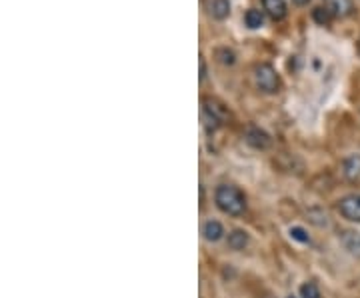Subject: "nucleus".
Masks as SVG:
<instances>
[{"label": "nucleus", "instance_id": "nucleus-1", "mask_svg": "<svg viewBox=\"0 0 360 298\" xmlns=\"http://www.w3.org/2000/svg\"><path fill=\"white\" fill-rule=\"evenodd\" d=\"M214 200H216V206L222 213L231 214V216H240L246 211V198H244L242 191L234 184L218 187L216 194H214Z\"/></svg>", "mask_w": 360, "mask_h": 298}, {"label": "nucleus", "instance_id": "nucleus-2", "mask_svg": "<svg viewBox=\"0 0 360 298\" xmlns=\"http://www.w3.org/2000/svg\"><path fill=\"white\" fill-rule=\"evenodd\" d=\"M202 120H204L207 130L214 132L216 128H220L231 120V112L216 98H202Z\"/></svg>", "mask_w": 360, "mask_h": 298}, {"label": "nucleus", "instance_id": "nucleus-3", "mask_svg": "<svg viewBox=\"0 0 360 298\" xmlns=\"http://www.w3.org/2000/svg\"><path fill=\"white\" fill-rule=\"evenodd\" d=\"M255 85L264 94H276L280 90V76L273 64H256L255 66Z\"/></svg>", "mask_w": 360, "mask_h": 298}, {"label": "nucleus", "instance_id": "nucleus-4", "mask_svg": "<svg viewBox=\"0 0 360 298\" xmlns=\"http://www.w3.org/2000/svg\"><path fill=\"white\" fill-rule=\"evenodd\" d=\"M339 213L350 222H360V194L344 196L339 202Z\"/></svg>", "mask_w": 360, "mask_h": 298}, {"label": "nucleus", "instance_id": "nucleus-5", "mask_svg": "<svg viewBox=\"0 0 360 298\" xmlns=\"http://www.w3.org/2000/svg\"><path fill=\"white\" fill-rule=\"evenodd\" d=\"M204 10L214 21H224L231 14V2L229 0H204Z\"/></svg>", "mask_w": 360, "mask_h": 298}, {"label": "nucleus", "instance_id": "nucleus-6", "mask_svg": "<svg viewBox=\"0 0 360 298\" xmlns=\"http://www.w3.org/2000/svg\"><path fill=\"white\" fill-rule=\"evenodd\" d=\"M246 142L256 150H264L271 147V136L256 127H248L246 128Z\"/></svg>", "mask_w": 360, "mask_h": 298}, {"label": "nucleus", "instance_id": "nucleus-7", "mask_svg": "<svg viewBox=\"0 0 360 298\" xmlns=\"http://www.w3.org/2000/svg\"><path fill=\"white\" fill-rule=\"evenodd\" d=\"M342 174L348 182H360V154H352L344 158L342 162Z\"/></svg>", "mask_w": 360, "mask_h": 298}, {"label": "nucleus", "instance_id": "nucleus-8", "mask_svg": "<svg viewBox=\"0 0 360 298\" xmlns=\"http://www.w3.org/2000/svg\"><path fill=\"white\" fill-rule=\"evenodd\" d=\"M326 8L332 12L335 19H346V17L354 14V4H352V0H328Z\"/></svg>", "mask_w": 360, "mask_h": 298}, {"label": "nucleus", "instance_id": "nucleus-9", "mask_svg": "<svg viewBox=\"0 0 360 298\" xmlns=\"http://www.w3.org/2000/svg\"><path fill=\"white\" fill-rule=\"evenodd\" d=\"M264 12L273 21H282L286 17V2L284 0H262Z\"/></svg>", "mask_w": 360, "mask_h": 298}, {"label": "nucleus", "instance_id": "nucleus-10", "mask_svg": "<svg viewBox=\"0 0 360 298\" xmlns=\"http://www.w3.org/2000/svg\"><path fill=\"white\" fill-rule=\"evenodd\" d=\"M340 240L344 244V248L350 253L352 256H359L360 258V233L357 231H344L340 235Z\"/></svg>", "mask_w": 360, "mask_h": 298}, {"label": "nucleus", "instance_id": "nucleus-11", "mask_svg": "<svg viewBox=\"0 0 360 298\" xmlns=\"http://www.w3.org/2000/svg\"><path fill=\"white\" fill-rule=\"evenodd\" d=\"M202 235H204V238H207L209 242H216V240L222 238L224 228H222V224H220L218 220H209V222H204V226H202Z\"/></svg>", "mask_w": 360, "mask_h": 298}, {"label": "nucleus", "instance_id": "nucleus-12", "mask_svg": "<svg viewBox=\"0 0 360 298\" xmlns=\"http://www.w3.org/2000/svg\"><path fill=\"white\" fill-rule=\"evenodd\" d=\"M246 244H248V235H246L244 231H233V233L229 235V246H231L233 251H242Z\"/></svg>", "mask_w": 360, "mask_h": 298}, {"label": "nucleus", "instance_id": "nucleus-13", "mask_svg": "<svg viewBox=\"0 0 360 298\" xmlns=\"http://www.w3.org/2000/svg\"><path fill=\"white\" fill-rule=\"evenodd\" d=\"M244 22H246L248 28L256 30V28H260V26L264 24V12L258 10V8H251V10L244 14Z\"/></svg>", "mask_w": 360, "mask_h": 298}, {"label": "nucleus", "instance_id": "nucleus-14", "mask_svg": "<svg viewBox=\"0 0 360 298\" xmlns=\"http://www.w3.org/2000/svg\"><path fill=\"white\" fill-rule=\"evenodd\" d=\"M214 56L218 58V63L226 64V66H233V64L236 63V54H234L233 48H229V46L216 48V50H214Z\"/></svg>", "mask_w": 360, "mask_h": 298}, {"label": "nucleus", "instance_id": "nucleus-15", "mask_svg": "<svg viewBox=\"0 0 360 298\" xmlns=\"http://www.w3.org/2000/svg\"><path fill=\"white\" fill-rule=\"evenodd\" d=\"M313 19H315V22H318V24H322V26H328L335 17H332V12H330L326 6H317V8L313 10Z\"/></svg>", "mask_w": 360, "mask_h": 298}, {"label": "nucleus", "instance_id": "nucleus-16", "mask_svg": "<svg viewBox=\"0 0 360 298\" xmlns=\"http://www.w3.org/2000/svg\"><path fill=\"white\" fill-rule=\"evenodd\" d=\"M300 298H320V290H318L317 282L308 280L300 286Z\"/></svg>", "mask_w": 360, "mask_h": 298}, {"label": "nucleus", "instance_id": "nucleus-17", "mask_svg": "<svg viewBox=\"0 0 360 298\" xmlns=\"http://www.w3.org/2000/svg\"><path fill=\"white\" fill-rule=\"evenodd\" d=\"M290 236L298 240V242H302V244H306V242H310V236L306 235V231L304 228H300V226H295V228H290Z\"/></svg>", "mask_w": 360, "mask_h": 298}, {"label": "nucleus", "instance_id": "nucleus-18", "mask_svg": "<svg viewBox=\"0 0 360 298\" xmlns=\"http://www.w3.org/2000/svg\"><path fill=\"white\" fill-rule=\"evenodd\" d=\"M200 81H204L207 78V63H204V56H200Z\"/></svg>", "mask_w": 360, "mask_h": 298}, {"label": "nucleus", "instance_id": "nucleus-19", "mask_svg": "<svg viewBox=\"0 0 360 298\" xmlns=\"http://www.w3.org/2000/svg\"><path fill=\"white\" fill-rule=\"evenodd\" d=\"M295 4H298V6H304V4H308V0H293Z\"/></svg>", "mask_w": 360, "mask_h": 298}, {"label": "nucleus", "instance_id": "nucleus-20", "mask_svg": "<svg viewBox=\"0 0 360 298\" xmlns=\"http://www.w3.org/2000/svg\"><path fill=\"white\" fill-rule=\"evenodd\" d=\"M288 298H297V297H288Z\"/></svg>", "mask_w": 360, "mask_h": 298}]
</instances>
